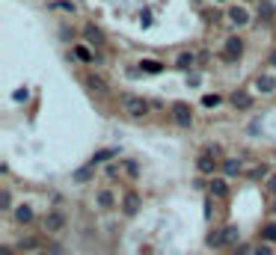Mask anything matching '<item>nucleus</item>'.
Listing matches in <instances>:
<instances>
[{
	"mask_svg": "<svg viewBox=\"0 0 276 255\" xmlns=\"http://www.w3.org/2000/svg\"><path fill=\"white\" fill-rule=\"evenodd\" d=\"M119 104H122V110H125L131 119H140V116H146V113H149V101H146V98H140V95H131V92L119 95Z\"/></svg>",
	"mask_w": 276,
	"mask_h": 255,
	"instance_id": "nucleus-1",
	"label": "nucleus"
},
{
	"mask_svg": "<svg viewBox=\"0 0 276 255\" xmlns=\"http://www.w3.org/2000/svg\"><path fill=\"white\" fill-rule=\"evenodd\" d=\"M244 57V39L241 36H229L226 45H223V59L226 62H238Z\"/></svg>",
	"mask_w": 276,
	"mask_h": 255,
	"instance_id": "nucleus-2",
	"label": "nucleus"
},
{
	"mask_svg": "<svg viewBox=\"0 0 276 255\" xmlns=\"http://www.w3.org/2000/svg\"><path fill=\"white\" fill-rule=\"evenodd\" d=\"M172 119H175L178 128H190V125H193V110H190V104L175 101V104H172Z\"/></svg>",
	"mask_w": 276,
	"mask_h": 255,
	"instance_id": "nucleus-3",
	"label": "nucleus"
},
{
	"mask_svg": "<svg viewBox=\"0 0 276 255\" xmlns=\"http://www.w3.org/2000/svg\"><path fill=\"white\" fill-rule=\"evenodd\" d=\"M217 155H211V152H202L199 157H196V169H199L202 175H214V169H217V163L220 160H214Z\"/></svg>",
	"mask_w": 276,
	"mask_h": 255,
	"instance_id": "nucleus-4",
	"label": "nucleus"
},
{
	"mask_svg": "<svg viewBox=\"0 0 276 255\" xmlns=\"http://www.w3.org/2000/svg\"><path fill=\"white\" fill-rule=\"evenodd\" d=\"M63 229H65V214H60V211H51V214L45 216V232L57 235V232H63Z\"/></svg>",
	"mask_w": 276,
	"mask_h": 255,
	"instance_id": "nucleus-5",
	"label": "nucleus"
},
{
	"mask_svg": "<svg viewBox=\"0 0 276 255\" xmlns=\"http://www.w3.org/2000/svg\"><path fill=\"white\" fill-rule=\"evenodd\" d=\"M140 205H143V202H140V193L128 190V193H125V199H122V214H125V216H134V214L140 211Z\"/></svg>",
	"mask_w": 276,
	"mask_h": 255,
	"instance_id": "nucleus-6",
	"label": "nucleus"
},
{
	"mask_svg": "<svg viewBox=\"0 0 276 255\" xmlns=\"http://www.w3.org/2000/svg\"><path fill=\"white\" fill-rule=\"evenodd\" d=\"M211 199H229V184H226V178H211Z\"/></svg>",
	"mask_w": 276,
	"mask_h": 255,
	"instance_id": "nucleus-7",
	"label": "nucleus"
},
{
	"mask_svg": "<svg viewBox=\"0 0 276 255\" xmlns=\"http://www.w3.org/2000/svg\"><path fill=\"white\" fill-rule=\"evenodd\" d=\"M255 89H261V95H273L276 92V78L273 75H258L255 78Z\"/></svg>",
	"mask_w": 276,
	"mask_h": 255,
	"instance_id": "nucleus-8",
	"label": "nucleus"
},
{
	"mask_svg": "<svg viewBox=\"0 0 276 255\" xmlns=\"http://www.w3.org/2000/svg\"><path fill=\"white\" fill-rule=\"evenodd\" d=\"M232 104H234V110H250V107H253V95L247 89H238L232 95Z\"/></svg>",
	"mask_w": 276,
	"mask_h": 255,
	"instance_id": "nucleus-9",
	"label": "nucleus"
},
{
	"mask_svg": "<svg viewBox=\"0 0 276 255\" xmlns=\"http://www.w3.org/2000/svg\"><path fill=\"white\" fill-rule=\"evenodd\" d=\"M229 21L238 24V27H247V24H250V12H247L244 6H232V9H229Z\"/></svg>",
	"mask_w": 276,
	"mask_h": 255,
	"instance_id": "nucleus-10",
	"label": "nucleus"
},
{
	"mask_svg": "<svg viewBox=\"0 0 276 255\" xmlns=\"http://www.w3.org/2000/svg\"><path fill=\"white\" fill-rule=\"evenodd\" d=\"M84 36H86V42H89V45H95V48H101V45H104V33H101L95 24H86V27H84Z\"/></svg>",
	"mask_w": 276,
	"mask_h": 255,
	"instance_id": "nucleus-11",
	"label": "nucleus"
},
{
	"mask_svg": "<svg viewBox=\"0 0 276 255\" xmlns=\"http://www.w3.org/2000/svg\"><path fill=\"white\" fill-rule=\"evenodd\" d=\"M205 243H208L211 249H223V246H229V240H226V229H214V232L205 237Z\"/></svg>",
	"mask_w": 276,
	"mask_h": 255,
	"instance_id": "nucleus-12",
	"label": "nucleus"
},
{
	"mask_svg": "<svg viewBox=\"0 0 276 255\" xmlns=\"http://www.w3.org/2000/svg\"><path fill=\"white\" fill-rule=\"evenodd\" d=\"M223 172H226L229 178L241 175V172H244V160H238V157H226V160H223Z\"/></svg>",
	"mask_w": 276,
	"mask_h": 255,
	"instance_id": "nucleus-13",
	"label": "nucleus"
},
{
	"mask_svg": "<svg viewBox=\"0 0 276 255\" xmlns=\"http://www.w3.org/2000/svg\"><path fill=\"white\" fill-rule=\"evenodd\" d=\"M86 86H89L92 92H98V95H107V92H110V83H107L104 78H98V75H89V78H86Z\"/></svg>",
	"mask_w": 276,
	"mask_h": 255,
	"instance_id": "nucleus-14",
	"label": "nucleus"
},
{
	"mask_svg": "<svg viewBox=\"0 0 276 255\" xmlns=\"http://www.w3.org/2000/svg\"><path fill=\"white\" fill-rule=\"evenodd\" d=\"M140 71H146V75H161L164 62L161 59H140Z\"/></svg>",
	"mask_w": 276,
	"mask_h": 255,
	"instance_id": "nucleus-15",
	"label": "nucleus"
},
{
	"mask_svg": "<svg viewBox=\"0 0 276 255\" xmlns=\"http://www.w3.org/2000/svg\"><path fill=\"white\" fill-rule=\"evenodd\" d=\"M15 220H18L21 226L33 223V208H30V205H18V208H15Z\"/></svg>",
	"mask_w": 276,
	"mask_h": 255,
	"instance_id": "nucleus-16",
	"label": "nucleus"
},
{
	"mask_svg": "<svg viewBox=\"0 0 276 255\" xmlns=\"http://www.w3.org/2000/svg\"><path fill=\"white\" fill-rule=\"evenodd\" d=\"M116 155H119L116 149H101V152H95V155H92L89 166H98V163H104V160H110V157H116Z\"/></svg>",
	"mask_w": 276,
	"mask_h": 255,
	"instance_id": "nucleus-17",
	"label": "nucleus"
},
{
	"mask_svg": "<svg viewBox=\"0 0 276 255\" xmlns=\"http://www.w3.org/2000/svg\"><path fill=\"white\" fill-rule=\"evenodd\" d=\"M95 202H98V208H104V211H107V208H113V205H116V196H113L110 190H98Z\"/></svg>",
	"mask_w": 276,
	"mask_h": 255,
	"instance_id": "nucleus-18",
	"label": "nucleus"
},
{
	"mask_svg": "<svg viewBox=\"0 0 276 255\" xmlns=\"http://www.w3.org/2000/svg\"><path fill=\"white\" fill-rule=\"evenodd\" d=\"M193 65H196V57H193V54H181V57L175 59V68H181V71H190Z\"/></svg>",
	"mask_w": 276,
	"mask_h": 255,
	"instance_id": "nucleus-19",
	"label": "nucleus"
},
{
	"mask_svg": "<svg viewBox=\"0 0 276 255\" xmlns=\"http://www.w3.org/2000/svg\"><path fill=\"white\" fill-rule=\"evenodd\" d=\"M92 169H95V166H84V169H77L71 181H74V184H86V181L92 178Z\"/></svg>",
	"mask_w": 276,
	"mask_h": 255,
	"instance_id": "nucleus-20",
	"label": "nucleus"
},
{
	"mask_svg": "<svg viewBox=\"0 0 276 255\" xmlns=\"http://www.w3.org/2000/svg\"><path fill=\"white\" fill-rule=\"evenodd\" d=\"M258 15H261V21H273V3L270 0H261L258 3Z\"/></svg>",
	"mask_w": 276,
	"mask_h": 255,
	"instance_id": "nucleus-21",
	"label": "nucleus"
},
{
	"mask_svg": "<svg viewBox=\"0 0 276 255\" xmlns=\"http://www.w3.org/2000/svg\"><path fill=\"white\" fill-rule=\"evenodd\" d=\"M267 172H270L267 166H253V169L247 172V178H250V181H261V178H267Z\"/></svg>",
	"mask_w": 276,
	"mask_h": 255,
	"instance_id": "nucleus-22",
	"label": "nucleus"
},
{
	"mask_svg": "<svg viewBox=\"0 0 276 255\" xmlns=\"http://www.w3.org/2000/svg\"><path fill=\"white\" fill-rule=\"evenodd\" d=\"M261 240H267V243H276V223H267V226L261 229Z\"/></svg>",
	"mask_w": 276,
	"mask_h": 255,
	"instance_id": "nucleus-23",
	"label": "nucleus"
},
{
	"mask_svg": "<svg viewBox=\"0 0 276 255\" xmlns=\"http://www.w3.org/2000/svg\"><path fill=\"white\" fill-rule=\"evenodd\" d=\"M74 57L77 59H84V62H92L95 57H92V51L89 48H84V45H74Z\"/></svg>",
	"mask_w": 276,
	"mask_h": 255,
	"instance_id": "nucleus-24",
	"label": "nucleus"
},
{
	"mask_svg": "<svg viewBox=\"0 0 276 255\" xmlns=\"http://www.w3.org/2000/svg\"><path fill=\"white\" fill-rule=\"evenodd\" d=\"M253 255H273V246H270L267 240H261V243L253 246Z\"/></svg>",
	"mask_w": 276,
	"mask_h": 255,
	"instance_id": "nucleus-25",
	"label": "nucleus"
},
{
	"mask_svg": "<svg viewBox=\"0 0 276 255\" xmlns=\"http://www.w3.org/2000/svg\"><path fill=\"white\" fill-rule=\"evenodd\" d=\"M238 237H241V235H238V226H226V240H229V246L238 243Z\"/></svg>",
	"mask_w": 276,
	"mask_h": 255,
	"instance_id": "nucleus-26",
	"label": "nucleus"
},
{
	"mask_svg": "<svg viewBox=\"0 0 276 255\" xmlns=\"http://www.w3.org/2000/svg\"><path fill=\"white\" fill-rule=\"evenodd\" d=\"M51 9H60V12H74V3H68V0H57V3H51Z\"/></svg>",
	"mask_w": 276,
	"mask_h": 255,
	"instance_id": "nucleus-27",
	"label": "nucleus"
},
{
	"mask_svg": "<svg viewBox=\"0 0 276 255\" xmlns=\"http://www.w3.org/2000/svg\"><path fill=\"white\" fill-rule=\"evenodd\" d=\"M125 172H128V178H137V175H140V166H137V160H125Z\"/></svg>",
	"mask_w": 276,
	"mask_h": 255,
	"instance_id": "nucleus-28",
	"label": "nucleus"
},
{
	"mask_svg": "<svg viewBox=\"0 0 276 255\" xmlns=\"http://www.w3.org/2000/svg\"><path fill=\"white\" fill-rule=\"evenodd\" d=\"M18 246H21V252H24V249H36V246H39V240H36V237H21V243H18Z\"/></svg>",
	"mask_w": 276,
	"mask_h": 255,
	"instance_id": "nucleus-29",
	"label": "nucleus"
},
{
	"mask_svg": "<svg viewBox=\"0 0 276 255\" xmlns=\"http://www.w3.org/2000/svg\"><path fill=\"white\" fill-rule=\"evenodd\" d=\"M0 205H3V211H9V208H12V193H9V190L0 193Z\"/></svg>",
	"mask_w": 276,
	"mask_h": 255,
	"instance_id": "nucleus-30",
	"label": "nucleus"
},
{
	"mask_svg": "<svg viewBox=\"0 0 276 255\" xmlns=\"http://www.w3.org/2000/svg\"><path fill=\"white\" fill-rule=\"evenodd\" d=\"M220 104V95H202V107H217Z\"/></svg>",
	"mask_w": 276,
	"mask_h": 255,
	"instance_id": "nucleus-31",
	"label": "nucleus"
},
{
	"mask_svg": "<svg viewBox=\"0 0 276 255\" xmlns=\"http://www.w3.org/2000/svg\"><path fill=\"white\" fill-rule=\"evenodd\" d=\"M140 24H143V27H151V12H149V9L140 12Z\"/></svg>",
	"mask_w": 276,
	"mask_h": 255,
	"instance_id": "nucleus-32",
	"label": "nucleus"
},
{
	"mask_svg": "<svg viewBox=\"0 0 276 255\" xmlns=\"http://www.w3.org/2000/svg\"><path fill=\"white\" fill-rule=\"evenodd\" d=\"M267 190H270V196L276 199V175H270V181H267Z\"/></svg>",
	"mask_w": 276,
	"mask_h": 255,
	"instance_id": "nucleus-33",
	"label": "nucleus"
},
{
	"mask_svg": "<svg viewBox=\"0 0 276 255\" xmlns=\"http://www.w3.org/2000/svg\"><path fill=\"white\" fill-rule=\"evenodd\" d=\"M234 255H253V246H241V249H234Z\"/></svg>",
	"mask_w": 276,
	"mask_h": 255,
	"instance_id": "nucleus-34",
	"label": "nucleus"
},
{
	"mask_svg": "<svg viewBox=\"0 0 276 255\" xmlns=\"http://www.w3.org/2000/svg\"><path fill=\"white\" fill-rule=\"evenodd\" d=\"M27 95H30V92H27V89H18V92H15V101H24V98H27Z\"/></svg>",
	"mask_w": 276,
	"mask_h": 255,
	"instance_id": "nucleus-35",
	"label": "nucleus"
},
{
	"mask_svg": "<svg viewBox=\"0 0 276 255\" xmlns=\"http://www.w3.org/2000/svg\"><path fill=\"white\" fill-rule=\"evenodd\" d=\"M0 255H15V249L12 246H0Z\"/></svg>",
	"mask_w": 276,
	"mask_h": 255,
	"instance_id": "nucleus-36",
	"label": "nucleus"
},
{
	"mask_svg": "<svg viewBox=\"0 0 276 255\" xmlns=\"http://www.w3.org/2000/svg\"><path fill=\"white\" fill-rule=\"evenodd\" d=\"M267 62H270V65H273V68H276V51H273V54H270V57H267Z\"/></svg>",
	"mask_w": 276,
	"mask_h": 255,
	"instance_id": "nucleus-37",
	"label": "nucleus"
},
{
	"mask_svg": "<svg viewBox=\"0 0 276 255\" xmlns=\"http://www.w3.org/2000/svg\"><path fill=\"white\" fill-rule=\"evenodd\" d=\"M36 255H48V252H36Z\"/></svg>",
	"mask_w": 276,
	"mask_h": 255,
	"instance_id": "nucleus-38",
	"label": "nucleus"
},
{
	"mask_svg": "<svg viewBox=\"0 0 276 255\" xmlns=\"http://www.w3.org/2000/svg\"><path fill=\"white\" fill-rule=\"evenodd\" d=\"M273 211H276V199H273Z\"/></svg>",
	"mask_w": 276,
	"mask_h": 255,
	"instance_id": "nucleus-39",
	"label": "nucleus"
},
{
	"mask_svg": "<svg viewBox=\"0 0 276 255\" xmlns=\"http://www.w3.org/2000/svg\"><path fill=\"white\" fill-rule=\"evenodd\" d=\"M21 255H24V252H21Z\"/></svg>",
	"mask_w": 276,
	"mask_h": 255,
	"instance_id": "nucleus-40",
	"label": "nucleus"
}]
</instances>
